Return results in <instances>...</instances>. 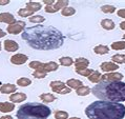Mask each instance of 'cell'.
I'll return each instance as SVG.
<instances>
[{
	"label": "cell",
	"instance_id": "37",
	"mask_svg": "<svg viewBox=\"0 0 125 119\" xmlns=\"http://www.w3.org/2000/svg\"><path fill=\"white\" fill-rule=\"evenodd\" d=\"M117 14H118V16H119V17H121V18H125V9L119 10Z\"/></svg>",
	"mask_w": 125,
	"mask_h": 119
},
{
	"label": "cell",
	"instance_id": "25",
	"mask_svg": "<svg viewBox=\"0 0 125 119\" xmlns=\"http://www.w3.org/2000/svg\"><path fill=\"white\" fill-rule=\"evenodd\" d=\"M112 60H113L114 63H117V64L125 63V55H122V54L114 55L112 57Z\"/></svg>",
	"mask_w": 125,
	"mask_h": 119
},
{
	"label": "cell",
	"instance_id": "1",
	"mask_svg": "<svg viewBox=\"0 0 125 119\" xmlns=\"http://www.w3.org/2000/svg\"><path fill=\"white\" fill-rule=\"evenodd\" d=\"M21 38L31 48L39 51L57 50L64 43V36L58 29L40 24L26 27Z\"/></svg>",
	"mask_w": 125,
	"mask_h": 119
},
{
	"label": "cell",
	"instance_id": "33",
	"mask_svg": "<svg viewBox=\"0 0 125 119\" xmlns=\"http://www.w3.org/2000/svg\"><path fill=\"white\" fill-rule=\"evenodd\" d=\"M116 8H115L114 5H108V4H106V5H103L101 6V11L103 13H106V14H113L116 12Z\"/></svg>",
	"mask_w": 125,
	"mask_h": 119
},
{
	"label": "cell",
	"instance_id": "26",
	"mask_svg": "<svg viewBox=\"0 0 125 119\" xmlns=\"http://www.w3.org/2000/svg\"><path fill=\"white\" fill-rule=\"evenodd\" d=\"M59 62L63 66H71L74 64V60H73L71 57H61L59 59Z\"/></svg>",
	"mask_w": 125,
	"mask_h": 119
},
{
	"label": "cell",
	"instance_id": "16",
	"mask_svg": "<svg viewBox=\"0 0 125 119\" xmlns=\"http://www.w3.org/2000/svg\"><path fill=\"white\" fill-rule=\"evenodd\" d=\"M27 98L26 94L24 93H15V94H12L10 96V100L12 101L13 103H18V102H23Z\"/></svg>",
	"mask_w": 125,
	"mask_h": 119
},
{
	"label": "cell",
	"instance_id": "8",
	"mask_svg": "<svg viewBox=\"0 0 125 119\" xmlns=\"http://www.w3.org/2000/svg\"><path fill=\"white\" fill-rule=\"evenodd\" d=\"M123 79V75L121 73L112 72V73H106L102 75V81H109V82H116L121 81Z\"/></svg>",
	"mask_w": 125,
	"mask_h": 119
},
{
	"label": "cell",
	"instance_id": "5",
	"mask_svg": "<svg viewBox=\"0 0 125 119\" xmlns=\"http://www.w3.org/2000/svg\"><path fill=\"white\" fill-rule=\"evenodd\" d=\"M50 86H51V89L53 90V92L61 94V95L69 94L71 91H72L71 87H68L64 82H62V81H52L50 83Z\"/></svg>",
	"mask_w": 125,
	"mask_h": 119
},
{
	"label": "cell",
	"instance_id": "35",
	"mask_svg": "<svg viewBox=\"0 0 125 119\" xmlns=\"http://www.w3.org/2000/svg\"><path fill=\"white\" fill-rule=\"evenodd\" d=\"M46 74L47 73L41 71V70H36V71L33 73V77H35V78H37V79H42V78H45Z\"/></svg>",
	"mask_w": 125,
	"mask_h": 119
},
{
	"label": "cell",
	"instance_id": "43",
	"mask_svg": "<svg viewBox=\"0 0 125 119\" xmlns=\"http://www.w3.org/2000/svg\"><path fill=\"white\" fill-rule=\"evenodd\" d=\"M68 119H80L79 117H72V118H68Z\"/></svg>",
	"mask_w": 125,
	"mask_h": 119
},
{
	"label": "cell",
	"instance_id": "17",
	"mask_svg": "<svg viewBox=\"0 0 125 119\" xmlns=\"http://www.w3.org/2000/svg\"><path fill=\"white\" fill-rule=\"evenodd\" d=\"M15 110V104L13 102H0V112L2 113H10Z\"/></svg>",
	"mask_w": 125,
	"mask_h": 119
},
{
	"label": "cell",
	"instance_id": "19",
	"mask_svg": "<svg viewBox=\"0 0 125 119\" xmlns=\"http://www.w3.org/2000/svg\"><path fill=\"white\" fill-rule=\"evenodd\" d=\"M66 85L68 87H71V89L78 90L79 87H81L83 85V82L80 81V80H78V79H69V80H67Z\"/></svg>",
	"mask_w": 125,
	"mask_h": 119
},
{
	"label": "cell",
	"instance_id": "28",
	"mask_svg": "<svg viewBox=\"0 0 125 119\" xmlns=\"http://www.w3.org/2000/svg\"><path fill=\"white\" fill-rule=\"evenodd\" d=\"M115 51H121L125 48V41H116V42L112 43V47H110Z\"/></svg>",
	"mask_w": 125,
	"mask_h": 119
},
{
	"label": "cell",
	"instance_id": "14",
	"mask_svg": "<svg viewBox=\"0 0 125 119\" xmlns=\"http://www.w3.org/2000/svg\"><path fill=\"white\" fill-rule=\"evenodd\" d=\"M89 65V60L86 58H83V57H80L77 58L75 60V68H76V71L77 70H83V69H87V66Z\"/></svg>",
	"mask_w": 125,
	"mask_h": 119
},
{
	"label": "cell",
	"instance_id": "7",
	"mask_svg": "<svg viewBox=\"0 0 125 119\" xmlns=\"http://www.w3.org/2000/svg\"><path fill=\"white\" fill-rule=\"evenodd\" d=\"M68 6V1H65V0H60V1H56L55 2V4L53 6H45V9H44V11L46 13H56L58 12L59 10H63L65 8H67Z\"/></svg>",
	"mask_w": 125,
	"mask_h": 119
},
{
	"label": "cell",
	"instance_id": "45",
	"mask_svg": "<svg viewBox=\"0 0 125 119\" xmlns=\"http://www.w3.org/2000/svg\"><path fill=\"white\" fill-rule=\"evenodd\" d=\"M0 51H1V42H0Z\"/></svg>",
	"mask_w": 125,
	"mask_h": 119
},
{
	"label": "cell",
	"instance_id": "32",
	"mask_svg": "<svg viewBox=\"0 0 125 119\" xmlns=\"http://www.w3.org/2000/svg\"><path fill=\"white\" fill-rule=\"evenodd\" d=\"M55 119H68V113L64 111L55 112Z\"/></svg>",
	"mask_w": 125,
	"mask_h": 119
},
{
	"label": "cell",
	"instance_id": "39",
	"mask_svg": "<svg viewBox=\"0 0 125 119\" xmlns=\"http://www.w3.org/2000/svg\"><path fill=\"white\" fill-rule=\"evenodd\" d=\"M10 3V0H0V5H6Z\"/></svg>",
	"mask_w": 125,
	"mask_h": 119
},
{
	"label": "cell",
	"instance_id": "3",
	"mask_svg": "<svg viewBox=\"0 0 125 119\" xmlns=\"http://www.w3.org/2000/svg\"><path fill=\"white\" fill-rule=\"evenodd\" d=\"M92 93L104 101L122 102L125 101V82L100 81L92 89Z\"/></svg>",
	"mask_w": 125,
	"mask_h": 119
},
{
	"label": "cell",
	"instance_id": "4",
	"mask_svg": "<svg viewBox=\"0 0 125 119\" xmlns=\"http://www.w3.org/2000/svg\"><path fill=\"white\" fill-rule=\"evenodd\" d=\"M52 110L45 104L29 102L19 107L16 116L18 119H47Z\"/></svg>",
	"mask_w": 125,
	"mask_h": 119
},
{
	"label": "cell",
	"instance_id": "38",
	"mask_svg": "<svg viewBox=\"0 0 125 119\" xmlns=\"http://www.w3.org/2000/svg\"><path fill=\"white\" fill-rule=\"evenodd\" d=\"M43 2L45 3L47 6H53L55 4V1L54 0H43Z\"/></svg>",
	"mask_w": 125,
	"mask_h": 119
},
{
	"label": "cell",
	"instance_id": "34",
	"mask_svg": "<svg viewBox=\"0 0 125 119\" xmlns=\"http://www.w3.org/2000/svg\"><path fill=\"white\" fill-rule=\"evenodd\" d=\"M61 14L63 16H72V15H74V14H76V10L74 8H72V6H67V8L62 10Z\"/></svg>",
	"mask_w": 125,
	"mask_h": 119
},
{
	"label": "cell",
	"instance_id": "40",
	"mask_svg": "<svg viewBox=\"0 0 125 119\" xmlns=\"http://www.w3.org/2000/svg\"><path fill=\"white\" fill-rule=\"evenodd\" d=\"M0 119H13V117L10 116V115H6V116H1Z\"/></svg>",
	"mask_w": 125,
	"mask_h": 119
},
{
	"label": "cell",
	"instance_id": "30",
	"mask_svg": "<svg viewBox=\"0 0 125 119\" xmlns=\"http://www.w3.org/2000/svg\"><path fill=\"white\" fill-rule=\"evenodd\" d=\"M34 13L33 11H30L27 9H20L18 11V15L21 16V17H32L34 16Z\"/></svg>",
	"mask_w": 125,
	"mask_h": 119
},
{
	"label": "cell",
	"instance_id": "27",
	"mask_svg": "<svg viewBox=\"0 0 125 119\" xmlns=\"http://www.w3.org/2000/svg\"><path fill=\"white\" fill-rule=\"evenodd\" d=\"M32 83V80L26 78V77H22V78H19L17 80V85L19 86H29Z\"/></svg>",
	"mask_w": 125,
	"mask_h": 119
},
{
	"label": "cell",
	"instance_id": "11",
	"mask_svg": "<svg viewBox=\"0 0 125 119\" xmlns=\"http://www.w3.org/2000/svg\"><path fill=\"white\" fill-rule=\"evenodd\" d=\"M100 69L105 73H112L119 69V65L117 63H114V62H103V63L100 65Z\"/></svg>",
	"mask_w": 125,
	"mask_h": 119
},
{
	"label": "cell",
	"instance_id": "31",
	"mask_svg": "<svg viewBox=\"0 0 125 119\" xmlns=\"http://www.w3.org/2000/svg\"><path fill=\"white\" fill-rule=\"evenodd\" d=\"M76 73L81 76H84V77H88L91 76L93 73H94V70H91V69H83V70H77Z\"/></svg>",
	"mask_w": 125,
	"mask_h": 119
},
{
	"label": "cell",
	"instance_id": "42",
	"mask_svg": "<svg viewBox=\"0 0 125 119\" xmlns=\"http://www.w3.org/2000/svg\"><path fill=\"white\" fill-rule=\"evenodd\" d=\"M120 27H121V30H125V21H122L120 23Z\"/></svg>",
	"mask_w": 125,
	"mask_h": 119
},
{
	"label": "cell",
	"instance_id": "29",
	"mask_svg": "<svg viewBox=\"0 0 125 119\" xmlns=\"http://www.w3.org/2000/svg\"><path fill=\"white\" fill-rule=\"evenodd\" d=\"M29 20L30 22H33V23H42L45 21V18L41 15H34L31 18H29Z\"/></svg>",
	"mask_w": 125,
	"mask_h": 119
},
{
	"label": "cell",
	"instance_id": "9",
	"mask_svg": "<svg viewBox=\"0 0 125 119\" xmlns=\"http://www.w3.org/2000/svg\"><path fill=\"white\" fill-rule=\"evenodd\" d=\"M27 57L26 55L24 54H16V55H13L11 57V62L13 64H16V65H21V64H24L25 62L27 61Z\"/></svg>",
	"mask_w": 125,
	"mask_h": 119
},
{
	"label": "cell",
	"instance_id": "20",
	"mask_svg": "<svg viewBox=\"0 0 125 119\" xmlns=\"http://www.w3.org/2000/svg\"><path fill=\"white\" fill-rule=\"evenodd\" d=\"M42 5H41L40 2H33V1H30L26 3V9L30 10V11H33V12H38L40 11Z\"/></svg>",
	"mask_w": 125,
	"mask_h": 119
},
{
	"label": "cell",
	"instance_id": "6",
	"mask_svg": "<svg viewBox=\"0 0 125 119\" xmlns=\"http://www.w3.org/2000/svg\"><path fill=\"white\" fill-rule=\"evenodd\" d=\"M26 23L22 21V20H19V21H16L12 25L8 26V33L12 34V35H17L20 33H23V31L26 29Z\"/></svg>",
	"mask_w": 125,
	"mask_h": 119
},
{
	"label": "cell",
	"instance_id": "2",
	"mask_svg": "<svg viewBox=\"0 0 125 119\" xmlns=\"http://www.w3.org/2000/svg\"><path fill=\"white\" fill-rule=\"evenodd\" d=\"M85 115L89 119H123L125 106L120 102L98 100L85 108Z\"/></svg>",
	"mask_w": 125,
	"mask_h": 119
},
{
	"label": "cell",
	"instance_id": "13",
	"mask_svg": "<svg viewBox=\"0 0 125 119\" xmlns=\"http://www.w3.org/2000/svg\"><path fill=\"white\" fill-rule=\"evenodd\" d=\"M3 45H4V50L6 52H16L19 48V44L16 41L10 40V39H6L3 42Z\"/></svg>",
	"mask_w": 125,
	"mask_h": 119
},
{
	"label": "cell",
	"instance_id": "10",
	"mask_svg": "<svg viewBox=\"0 0 125 119\" xmlns=\"http://www.w3.org/2000/svg\"><path fill=\"white\" fill-rule=\"evenodd\" d=\"M58 68H59L58 63H56V62H54V61H51V62H47V63H42L41 68L38 70H41V71H43L45 73H50V72L57 71Z\"/></svg>",
	"mask_w": 125,
	"mask_h": 119
},
{
	"label": "cell",
	"instance_id": "24",
	"mask_svg": "<svg viewBox=\"0 0 125 119\" xmlns=\"http://www.w3.org/2000/svg\"><path fill=\"white\" fill-rule=\"evenodd\" d=\"M76 92H77V95L78 96H87L88 94L92 92V89L89 86L82 85L81 87H79L78 90H76Z\"/></svg>",
	"mask_w": 125,
	"mask_h": 119
},
{
	"label": "cell",
	"instance_id": "41",
	"mask_svg": "<svg viewBox=\"0 0 125 119\" xmlns=\"http://www.w3.org/2000/svg\"><path fill=\"white\" fill-rule=\"evenodd\" d=\"M6 35V33L4 32V31H2V30H0V38H2V37H4Z\"/></svg>",
	"mask_w": 125,
	"mask_h": 119
},
{
	"label": "cell",
	"instance_id": "36",
	"mask_svg": "<svg viewBox=\"0 0 125 119\" xmlns=\"http://www.w3.org/2000/svg\"><path fill=\"white\" fill-rule=\"evenodd\" d=\"M41 65H42V62H40V61H37V60H35V61H31L30 63H29V66L31 69H34L35 71L38 69H40L41 68Z\"/></svg>",
	"mask_w": 125,
	"mask_h": 119
},
{
	"label": "cell",
	"instance_id": "44",
	"mask_svg": "<svg viewBox=\"0 0 125 119\" xmlns=\"http://www.w3.org/2000/svg\"><path fill=\"white\" fill-rule=\"evenodd\" d=\"M123 39H124V40H125V34H124V35H123Z\"/></svg>",
	"mask_w": 125,
	"mask_h": 119
},
{
	"label": "cell",
	"instance_id": "12",
	"mask_svg": "<svg viewBox=\"0 0 125 119\" xmlns=\"http://www.w3.org/2000/svg\"><path fill=\"white\" fill-rule=\"evenodd\" d=\"M0 22H3V23H6L9 25H12L16 22V19L12 14L10 13H1L0 14Z\"/></svg>",
	"mask_w": 125,
	"mask_h": 119
},
{
	"label": "cell",
	"instance_id": "23",
	"mask_svg": "<svg viewBox=\"0 0 125 119\" xmlns=\"http://www.w3.org/2000/svg\"><path fill=\"white\" fill-rule=\"evenodd\" d=\"M40 99L43 101V102H46V103H50V102H53V101L56 100V96L53 95V94H50V93H44V94H41L39 96Z\"/></svg>",
	"mask_w": 125,
	"mask_h": 119
},
{
	"label": "cell",
	"instance_id": "21",
	"mask_svg": "<svg viewBox=\"0 0 125 119\" xmlns=\"http://www.w3.org/2000/svg\"><path fill=\"white\" fill-rule=\"evenodd\" d=\"M88 80L93 83H99L100 81H102V75L100 74V73L98 71H94V73L87 77Z\"/></svg>",
	"mask_w": 125,
	"mask_h": 119
},
{
	"label": "cell",
	"instance_id": "15",
	"mask_svg": "<svg viewBox=\"0 0 125 119\" xmlns=\"http://www.w3.org/2000/svg\"><path fill=\"white\" fill-rule=\"evenodd\" d=\"M17 91V85L12 84V83H6L0 86V93L2 94H12V93H16Z\"/></svg>",
	"mask_w": 125,
	"mask_h": 119
},
{
	"label": "cell",
	"instance_id": "18",
	"mask_svg": "<svg viewBox=\"0 0 125 119\" xmlns=\"http://www.w3.org/2000/svg\"><path fill=\"white\" fill-rule=\"evenodd\" d=\"M101 26L103 27L104 30H107V31H112L115 29L116 24L113 21L112 19H103L101 21Z\"/></svg>",
	"mask_w": 125,
	"mask_h": 119
},
{
	"label": "cell",
	"instance_id": "22",
	"mask_svg": "<svg viewBox=\"0 0 125 119\" xmlns=\"http://www.w3.org/2000/svg\"><path fill=\"white\" fill-rule=\"evenodd\" d=\"M94 52L98 55H104V54H107L109 52V48L107 47V45L100 44V45H97V47L94 48Z\"/></svg>",
	"mask_w": 125,
	"mask_h": 119
}]
</instances>
